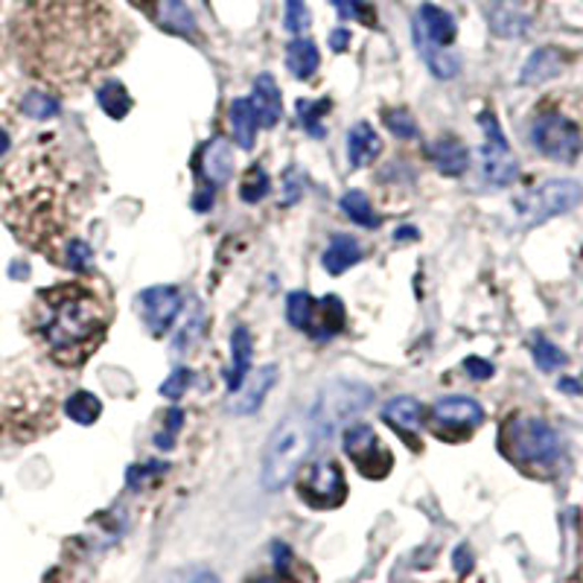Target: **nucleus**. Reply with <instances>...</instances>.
<instances>
[{
  "instance_id": "nucleus-23",
  "label": "nucleus",
  "mask_w": 583,
  "mask_h": 583,
  "mask_svg": "<svg viewBox=\"0 0 583 583\" xmlns=\"http://www.w3.org/2000/svg\"><path fill=\"white\" fill-rule=\"evenodd\" d=\"M560 67H563V56H560L558 50L552 48L537 50L534 56L525 62V67H522V85H540V82H549L552 76H558Z\"/></svg>"
},
{
  "instance_id": "nucleus-5",
  "label": "nucleus",
  "mask_w": 583,
  "mask_h": 583,
  "mask_svg": "<svg viewBox=\"0 0 583 583\" xmlns=\"http://www.w3.org/2000/svg\"><path fill=\"white\" fill-rule=\"evenodd\" d=\"M306 452H310V431H306L304 420L289 417L274 429L269 447L263 456V488L266 490H283L289 481L295 479L298 467L304 464Z\"/></svg>"
},
{
  "instance_id": "nucleus-31",
  "label": "nucleus",
  "mask_w": 583,
  "mask_h": 583,
  "mask_svg": "<svg viewBox=\"0 0 583 583\" xmlns=\"http://www.w3.org/2000/svg\"><path fill=\"white\" fill-rule=\"evenodd\" d=\"M100 105L105 108V114H112V117H126V112L132 108V100H128L126 89H123L121 82H108L100 89Z\"/></svg>"
},
{
  "instance_id": "nucleus-38",
  "label": "nucleus",
  "mask_w": 583,
  "mask_h": 583,
  "mask_svg": "<svg viewBox=\"0 0 583 583\" xmlns=\"http://www.w3.org/2000/svg\"><path fill=\"white\" fill-rule=\"evenodd\" d=\"M208 173L214 181H222L228 176V169H231V158H228V149L222 144H214L208 153Z\"/></svg>"
},
{
  "instance_id": "nucleus-39",
  "label": "nucleus",
  "mask_w": 583,
  "mask_h": 583,
  "mask_svg": "<svg viewBox=\"0 0 583 583\" xmlns=\"http://www.w3.org/2000/svg\"><path fill=\"white\" fill-rule=\"evenodd\" d=\"M306 27H310V15H306L304 0H287V30L292 35H301Z\"/></svg>"
},
{
  "instance_id": "nucleus-2",
  "label": "nucleus",
  "mask_w": 583,
  "mask_h": 583,
  "mask_svg": "<svg viewBox=\"0 0 583 583\" xmlns=\"http://www.w3.org/2000/svg\"><path fill=\"white\" fill-rule=\"evenodd\" d=\"M0 216L24 246L62 263L82 216V178L62 155L27 149L0 173Z\"/></svg>"
},
{
  "instance_id": "nucleus-12",
  "label": "nucleus",
  "mask_w": 583,
  "mask_h": 583,
  "mask_svg": "<svg viewBox=\"0 0 583 583\" xmlns=\"http://www.w3.org/2000/svg\"><path fill=\"white\" fill-rule=\"evenodd\" d=\"M479 123L481 128H485V149H481V169H485V178L496 187L511 185L513 178H517V173H520V164H517L511 146L504 140L499 121H496L490 112H485L479 117Z\"/></svg>"
},
{
  "instance_id": "nucleus-32",
  "label": "nucleus",
  "mask_w": 583,
  "mask_h": 583,
  "mask_svg": "<svg viewBox=\"0 0 583 583\" xmlns=\"http://www.w3.org/2000/svg\"><path fill=\"white\" fill-rule=\"evenodd\" d=\"M164 27L173 32H185V35H192L196 24H192V15L187 12V7L181 0H167V7H164V15H160Z\"/></svg>"
},
{
  "instance_id": "nucleus-15",
  "label": "nucleus",
  "mask_w": 583,
  "mask_h": 583,
  "mask_svg": "<svg viewBox=\"0 0 583 583\" xmlns=\"http://www.w3.org/2000/svg\"><path fill=\"white\" fill-rule=\"evenodd\" d=\"M274 383H278V365H263L251 376H246V383L237 388V397L231 399L233 415H254L257 408L263 406L266 394L272 392Z\"/></svg>"
},
{
  "instance_id": "nucleus-22",
  "label": "nucleus",
  "mask_w": 583,
  "mask_h": 583,
  "mask_svg": "<svg viewBox=\"0 0 583 583\" xmlns=\"http://www.w3.org/2000/svg\"><path fill=\"white\" fill-rule=\"evenodd\" d=\"M431 158H435V167L444 176H461L467 164H470V155H467L464 144H458L456 137H440L438 144L431 146Z\"/></svg>"
},
{
  "instance_id": "nucleus-24",
  "label": "nucleus",
  "mask_w": 583,
  "mask_h": 583,
  "mask_svg": "<svg viewBox=\"0 0 583 583\" xmlns=\"http://www.w3.org/2000/svg\"><path fill=\"white\" fill-rule=\"evenodd\" d=\"M360 260L362 248L353 237H336V240L330 242L327 251H324V257H321V263H324V269H327L330 274L347 272V269L360 263Z\"/></svg>"
},
{
  "instance_id": "nucleus-27",
  "label": "nucleus",
  "mask_w": 583,
  "mask_h": 583,
  "mask_svg": "<svg viewBox=\"0 0 583 583\" xmlns=\"http://www.w3.org/2000/svg\"><path fill=\"white\" fill-rule=\"evenodd\" d=\"M319 48L310 39H295L289 44V71L295 73L298 80H310L312 73L319 71Z\"/></svg>"
},
{
  "instance_id": "nucleus-4",
  "label": "nucleus",
  "mask_w": 583,
  "mask_h": 583,
  "mask_svg": "<svg viewBox=\"0 0 583 583\" xmlns=\"http://www.w3.org/2000/svg\"><path fill=\"white\" fill-rule=\"evenodd\" d=\"M56 385L21 362H0V440L30 444L56 426Z\"/></svg>"
},
{
  "instance_id": "nucleus-16",
  "label": "nucleus",
  "mask_w": 583,
  "mask_h": 583,
  "mask_svg": "<svg viewBox=\"0 0 583 583\" xmlns=\"http://www.w3.org/2000/svg\"><path fill=\"white\" fill-rule=\"evenodd\" d=\"M456 32L458 30L452 15L438 7H424L415 21L417 41H426V44H435V48H447V44H452Z\"/></svg>"
},
{
  "instance_id": "nucleus-35",
  "label": "nucleus",
  "mask_w": 583,
  "mask_h": 583,
  "mask_svg": "<svg viewBox=\"0 0 583 583\" xmlns=\"http://www.w3.org/2000/svg\"><path fill=\"white\" fill-rule=\"evenodd\" d=\"M266 192H269V176L263 173V167H251L240 187L242 201H260L266 199Z\"/></svg>"
},
{
  "instance_id": "nucleus-36",
  "label": "nucleus",
  "mask_w": 583,
  "mask_h": 583,
  "mask_svg": "<svg viewBox=\"0 0 583 583\" xmlns=\"http://www.w3.org/2000/svg\"><path fill=\"white\" fill-rule=\"evenodd\" d=\"M383 121H385V126L392 128L397 137H415L417 135L415 117H412L406 108H392V112H385Z\"/></svg>"
},
{
  "instance_id": "nucleus-14",
  "label": "nucleus",
  "mask_w": 583,
  "mask_h": 583,
  "mask_svg": "<svg viewBox=\"0 0 583 583\" xmlns=\"http://www.w3.org/2000/svg\"><path fill=\"white\" fill-rule=\"evenodd\" d=\"M371 403V392L368 388H342V392H330L321 397V403L315 406L319 417H327L321 429L330 431L336 426V420H344V417L356 415L360 408H365Z\"/></svg>"
},
{
  "instance_id": "nucleus-37",
  "label": "nucleus",
  "mask_w": 583,
  "mask_h": 583,
  "mask_svg": "<svg viewBox=\"0 0 583 583\" xmlns=\"http://www.w3.org/2000/svg\"><path fill=\"white\" fill-rule=\"evenodd\" d=\"M339 9V15L342 18H356V21H362V24L374 27L376 18H374V9L365 3V0H333Z\"/></svg>"
},
{
  "instance_id": "nucleus-40",
  "label": "nucleus",
  "mask_w": 583,
  "mask_h": 583,
  "mask_svg": "<svg viewBox=\"0 0 583 583\" xmlns=\"http://www.w3.org/2000/svg\"><path fill=\"white\" fill-rule=\"evenodd\" d=\"M327 112V103H298V114H301V123H304L306 128H310V135L315 137H324V128L319 126V114Z\"/></svg>"
},
{
  "instance_id": "nucleus-17",
  "label": "nucleus",
  "mask_w": 583,
  "mask_h": 583,
  "mask_svg": "<svg viewBox=\"0 0 583 583\" xmlns=\"http://www.w3.org/2000/svg\"><path fill=\"white\" fill-rule=\"evenodd\" d=\"M488 18L496 35L513 39V35H522L531 24V7H525L522 0H496Z\"/></svg>"
},
{
  "instance_id": "nucleus-46",
  "label": "nucleus",
  "mask_w": 583,
  "mask_h": 583,
  "mask_svg": "<svg viewBox=\"0 0 583 583\" xmlns=\"http://www.w3.org/2000/svg\"><path fill=\"white\" fill-rule=\"evenodd\" d=\"M254 583H287V581H280V577H257Z\"/></svg>"
},
{
  "instance_id": "nucleus-11",
  "label": "nucleus",
  "mask_w": 583,
  "mask_h": 583,
  "mask_svg": "<svg viewBox=\"0 0 583 583\" xmlns=\"http://www.w3.org/2000/svg\"><path fill=\"white\" fill-rule=\"evenodd\" d=\"M485 420V412L476 399L470 397H444L435 403L429 415L431 431L444 440L470 438Z\"/></svg>"
},
{
  "instance_id": "nucleus-34",
  "label": "nucleus",
  "mask_w": 583,
  "mask_h": 583,
  "mask_svg": "<svg viewBox=\"0 0 583 583\" xmlns=\"http://www.w3.org/2000/svg\"><path fill=\"white\" fill-rule=\"evenodd\" d=\"M24 112L30 117H39V121H48V117H56L59 103L53 96L41 94V91H32V94L24 96Z\"/></svg>"
},
{
  "instance_id": "nucleus-1",
  "label": "nucleus",
  "mask_w": 583,
  "mask_h": 583,
  "mask_svg": "<svg viewBox=\"0 0 583 583\" xmlns=\"http://www.w3.org/2000/svg\"><path fill=\"white\" fill-rule=\"evenodd\" d=\"M9 30L21 67L50 89H80L126 53L112 0H24Z\"/></svg>"
},
{
  "instance_id": "nucleus-20",
  "label": "nucleus",
  "mask_w": 583,
  "mask_h": 583,
  "mask_svg": "<svg viewBox=\"0 0 583 583\" xmlns=\"http://www.w3.org/2000/svg\"><path fill=\"white\" fill-rule=\"evenodd\" d=\"M383 420L392 426L397 435L408 438V435H417V429L424 426V406L412 397H397L385 406Z\"/></svg>"
},
{
  "instance_id": "nucleus-30",
  "label": "nucleus",
  "mask_w": 583,
  "mask_h": 583,
  "mask_svg": "<svg viewBox=\"0 0 583 583\" xmlns=\"http://www.w3.org/2000/svg\"><path fill=\"white\" fill-rule=\"evenodd\" d=\"M312 312H315V301H312L306 292H292L287 301V315H289V324L298 330H310L312 324Z\"/></svg>"
},
{
  "instance_id": "nucleus-28",
  "label": "nucleus",
  "mask_w": 583,
  "mask_h": 583,
  "mask_svg": "<svg viewBox=\"0 0 583 583\" xmlns=\"http://www.w3.org/2000/svg\"><path fill=\"white\" fill-rule=\"evenodd\" d=\"M100 412H103V403L89 392H76L73 397L64 399V415L76 424H94Z\"/></svg>"
},
{
  "instance_id": "nucleus-29",
  "label": "nucleus",
  "mask_w": 583,
  "mask_h": 583,
  "mask_svg": "<svg viewBox=\"0 0 583 583\" xmlns=\"http://www.w3.org/2000/svg\"><path fill=\"white\" fill-rule=\"evenodd\" d=\"M342 208H344V214L351 216L356 225H362V228H376V214H374V208H371V201L365 199V192H360V190L344 192Z\"/></svg>"
},
{
  "instance_id": "nucleus-25",
  "label": "nucleus",
  "mask_w": 583,
  "mask_h": 583,
  "mask_svg": "<svg viewBox=\"0 0 583 583\" xmlns=\"http://www.w3.org/2000/svg\"><path fill=\"white\" fill-rule=\"evenodd\" d=\"M257 123L254 105L251 100H233L231 103V128H233V140L242 146V149H251L254 146V128Z\"/></svg>"
},
{
  "instance_id": "nucleus-7",
  "label": "nucleus",
  "mask_w": 583,
  "mask_h": 583,
  "mask_svg": "<svg viewBox=\"0 0 583 583\" xmlns=\"http://www.w3.org/2000/svg\"><path fill=\"white\" fill-rule=\"evenodd\" d=\"M583 201V187L577 181H569V178H554V181H545L543 187L525 192L520 201H517V214H520V222L525 228H534V225H543L554 216H563L569 210H575Z\"/></svg>"
},
{
  "instance_id": "nucleus-42",
  "label": "nucleus",
  "mask_w": 583,
  "mask_h": 583,
  "mask_svg": "<svg viewBox=\"0 0 583 583\" xmlns=\"http://www.w3.org/2000/svg\"><path fill=\"white\" fill-rule=\"evenodd\" d=\"M464 371H467L472 379H490V376H493V365L485 360H476V356L464 362Z\"/></svg>"
},
{
  "instance_id": "nucleus-26",
  "label": "nucleus",
  "mask_w": 583,
  "mask_h": 583,
  "mask_svg": "<svg viewBox=\"0 0 583 583\" xmlns=\"http://www.w3.org/2000/svg\"><path fill=\"white\" fill-rule=\"evenodd\" d=\"M231 351H233V368L228 374V388L237 392L248 376V365H251V336L246 327H237L231 336Z\"/></svg>"
},
{
  "instance_id": "nucleus-18",
  "label": "nucleus",
  "mask_w": 583,
  "mask_h": 583,
  "mask_svg": "<svg viewBox=\"0 0 583 583\" xmlns=\"http://www.w3.org/2000/svg\"><path fill=\"white\" fill-rule=\"evenodd\" d=\"M251 105H254L257 123L263 128L278 126L280 114H283V100H280V89L278 82L263 73V76H257L254 82V94H251Z\"/></svg>"
},
{
  "instance_id": "nucleus-8",
  "label": "nucleus",
  "mask_w": 583,
  "mask_h": 583,
  "mask_svg": "<svg viewBox=\"0 0 583 583\" xmlns=\"http://www.w3.org/2000/svg\"><path fill=\"white\" fill-rule=\"evenodd\" d=\"M531 144L545 155V158L560 160V164H575L583 149L581 128L569 121L566 114L545 112L540 114L531 126Z\"/></svg>"
},
{
  "instance_id": "nucleus-10",
  "label": "nucleus",
  "mask_w": 583,
  "mask_h": 583,
  "mask_svg": "<svg viewBox=\"0 0 583 583\" xmlns=\"http://www.w3.org/2000/svg\"><path fill=\"white\" fill-rule=\"evenodd\" d=\"M344 452L356 464V470L365 476V479H385L394 467V456L392 449L383 447L379 438H376V431L371 426H351V429L344 431Z\"/></svg>"
},
{
  "instance_id": "nucleus-13",
  "label": "nucleus",
  "mask_w": 583,
  "mask_h": 583,
  "mask_svg": "<svg viewBox=\"0 0 583 583\" xmlns=\"http://www.w3.org/2000/svg\"><path fill=\"white\" fill-rule=\"evenodd\" d=\"M178 310H181V292L173 287L146 289L140 295V312H144L146 324H149L155 336H164L176 324Z\"/></svg>"
},
{
  "instance_id": "nucleus-45",
  "label": "nucleus",
  "mask_w": 583,
  "mask_h": 583,
  "mask_svg": "<svg viewBox=\"0 0 583 583\" xmlns=\"http://www.w3.org/2000/svg\"><path fill=\"white\" fill-rule=\"evenodd\" d=\"M9 153V137L7 132H0V155H7Z\"/></svg>"
},
{
  "instance_id": "nucleus-33",
  "label": "nucleus",
  "mask_w": 583,
  "mask_h": 583,
  "mask_svg": "<svg viewBox=\"0 0 583 583\" xmlns=\"http://www.w3.org/2000/svg\"><path fill=\"white\" fill-rule=\"evenodd\" d=\"M531 351H534V362L543 371H558L566 365V353L560 351L558 344L549 342V339H534Z\"/></svg>"
},
{
  "instance_id": "nucleus-19",
  "label": "nucleus",
  "mask_w": 583,
  "mask_h": 583,
  "mask_svg": "<svg viewBox=\"0 0 583 583\" xmlns=\"http://www.w3.org/2000/svg\"><path fill=\"white\" fill-rule=\"evenodd\" d=\"M342 327H344L342 301H339L336 295H327V298H321V301H315L312 324L306 333H310L312 339H319V342H327V339H333L336 333H342Z\"/></svg>"
},
{
  "instance_id": "nucleus-6",
  "label": "nucleus",
  "mask_w": 583,
  "mask_h": 583,
  "mask_svg": "<svg viewBox=\"0 0 583 583\" xmlns=\"http://www.w3.org/2000/svg\"><path fill=\"white\" fill-rule=\"evenodd\" d=\"M502 449L525 467H552L560 458L558 431L537 417H511L502 429Z\"/></svg>"
},
{
  "instance_id": "nucleus-9",
  "label": "nucleus",
  "mask_w": 583,
  "mask_h": 583,
  "mask_svg": "<svg viewBox=\"0 0 583 583\" xmlns=\"http://www.w3.org/2000/svg\"><path fill=\"white\" fill-rule=\"evenodd\" d=\"M298 493L310 508H339L347 496V485H344V472L336 461L321 458V461L306 464L301 476H298Z\"/></svg>"
},
{
  "instance_id": "nucleus-41",
  "label": "nucleus",
  "mask_w": 583,
  "mask_h": 583,
  "mask_svg": "<svg viewBox=\"0 0 583 583\" xmlns=\"http://www.w3.org/2000/svg\"><path fill=\"white\" fill-rule=\"evenodd\" d=\"M187 383H190V371L181 368V371H176V374L169 376L160 392H164V397H181V394H185Z\"/></svg>"
},
{
  "instance_id": "nucleus-44",
  "label": "nucleus",
  "mask_w": 583,
  "mask_h": 583,
  "mask_svg": "<svg viewBox=\"0 0 583 583\" xmlns=\"http://www.w3.org/2000/svg\"><path fill=\"white\" fill-rule=\"evenodd\" d=\"M190 583H219V577H216L214 572H199V575L192 577Z\"/></svg>"
},
{
  "instance_id": "nucleus-21",
  "label": "nucleus",
  "mask_w": 583,
  "mask_h": 583,
  "mask_svg": "<svg viewBox=\"0 0 583 583\" xmlns=\"http://www.w3.org/2000/svg\"><path fill=\"white\" fill-rule=\"evenodd\" d=\"M347 153H351L353 167H368L383 153V140L376 137L368 123H360V126H353L351 137H347Z\"/></svg>"
},
{
  "instance_id": "nucleus-43",
  "label": "nucleus",
  "mask_w": 583,
  "mask_h": 583,
  "mask_svg": "<svg viewBox=\"0 0 583 583\" xmlns=\"http://www.w3.org/2000/svg\"><path fill=\"white\" fill-rule=\"evenodd\" d=\"M347 41H351V32L347 30L333 32V50H347Z\"/></svg>"
},
{
  "instance_id": "nucleus-3",
  "label": "nucleus",
  "mask_w": 583,
  "mask_h": 583,
  "mask_svg": "<svg viewBox=\"0 0 583 583\" xmlns=\"http://www.w3.org/2000/svg\"><path fill=\"white\" fill-rule=\"evenodd\" d=\"M27 324L53 365L80 368L100 351L112 324V304L85 283H56L35 295Z\"/></svg>"
}]
</instances>
